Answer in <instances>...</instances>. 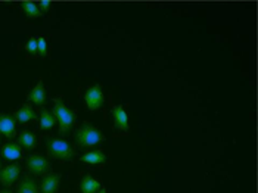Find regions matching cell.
Wrapping results in <instances>:
<instances>
[{
    "label": "cell",
    "instance_id": "10",
    "mask_svg": "<svg viewBox=\"0 0 258 193\" xmlns=\"http://www.w3.org/2000/svg\"><path fill=\"white\" fill-rule=\"evenodd\" d=\"M0 155L5 159H8V161H18L21 158V155H22V149H21V146L18 143L12 142V143H6V145L2 146Z\"/></svg>",
    "mask_w": 258,
    "mask_h": 193
},
{
    "label": "cell",
    "instance_id": "5",
    "mask_svg": "<svg viewBox=\"0 0 258 193\" xmlns=\"http://www.w3.org/2000/svg\"><path fill=\"white\" fill-rule=\"evenodd\" d=\"M25 165L30 173L36 174V175L49 173L50 170V162L43 155H30L25 161Z\"/></svg>",
    "mask_w": 258,
    "mask_h": 193
},
{
    "label": "cell",
    "instance_id": "21",
    "mask_svg": "<svg viewBox=\"0 0 258 193\" xmlns=\"http://www.w3.org/2000/svg\"><path fill=\"white\" fill-rule=\"evenodd\" d=\"M50 5H52V3H50L49 0H41V2H39V3H37L40 12H47V11L50 9Z\"/></svg>",
    "mask_w": 258,
    "mask_h": 193
},
{
    "label": "cell",
    "instance_id": "1",
    "mask_svg": "<svg viewBox=\"0 0 258 193\" xmlns=\"http://www.w3.org/2000/svg\"><path fill=\"white\" fill-rule=\"evenodd\" d=\"M52 114L55 116V119L59 124V133L60 135H68L76 122V112L73 109H70L60 97L53 99V109Z\"/></svg>",
    "mask_w": 258,
    "mask_h": 193
},
{
    "label": "cell",
    "instance_id": "13",
    "mask_svg": "<svg viewBox=\"0 0 258 193\" xmlns=\"http://www.w3.org/2000/svg\"><path fill=\"white\" fill-rule=\"evenodd\" d=\"M28 100L31 103L39 105V106H41L46 102V89H44V83L41 80L31 89V92L28 93Z\"/></svg>",
    "mask_w": 258,
    "mask_h": 193
},
{
    "label": "cell",
    "instance_id": "18",
    "mask_svg": "<svg viewBox=\"0 0 258 193\" xmlns=\"http://www.w3.org/2000/svg\"><path fill=\"white\" fill-rule=\"evenodd\" d=\"M56 119L52 112H49L47 109H41L40 111V130H50L55 125Z\"/></svg>",
    "mask_w": 258,
    "mask_h": 193
},
{
    "label": "cell",
    "instance_id": "2",
    "mask_svg": "<svg viewBox=\"0 0 258 193\" xmlns=\"http://www.w3.org/2000/svg\"><path fill=\"white\" fill-rule=\"evenodd\" d=\"M46 149H47V154L52 158L60 159V161H71L76 155L73 146L67 140H62L58 137L46 139Z\"/></svg>",
    "mask_w": 258,
    "mask_h": 193
},
{
    "label": "cell",
    "instance_id": "7",
    "mask_svg": "<svg viewBox=\"0 0 258 193\" xmlns=\"http://www.w3.org/2000/svg\"><path fill=\"white\" fill-rule=\"evenodd\" d=\"M0 135L12 139L17 135V119L11 114H0Z\"/></svg>",
    "mask_w": 258,
    "mask_h": 193
},
{
    "label": "cell",
    "instance_id": "15",
    "mask_svg": "<svg viewBox=\"0 0 258 193\" xmlns=\"http://www.w3.org/2000/svg\"><path fill=\"white\" fill-rule=\"evenodd\" d=\"M81 162H86V164H92V165H98V164H103L106 161V155L103 154L100 149H95V151H90L87 154L81 155Z\"/></svg>",
    "mask_w": 258,
    "mask_h": 193
},
{
    "label": "cell",
    "instance_id": "6",
    "mask_svg": "<svg viewBox=\"0 0 258 193\" xmlns=\"http://www.w3.org/2000/svg\"><path fill=\"white\" fill-rule=\"evenodd\" d=\"M21 165L20 164H12L5 168H0V183L6 187H11L20 177Z\"/></svg>",
    "mask_w": 258,
    "mask_h": 193
},
{
    "label": "cell",
    "instance_id": "9",
    "mask_svg": "<svg viewBox=\"0 0 258 193\" xmlns=\"http://www.w3.org/2000/svg\"><path fill=\"white\" fill-rule=\"evenodd\" d=\"M112 118H114L115 128L122 130V132H127L128 130V115L124 111V106L122 105H115L112 108Z\"/></svg>",
    "mask_w": 258,
    "mask_h": 193
},
{
    "label": "cell",
    "instance_id": "11",
    "mask_svg": "<svg viewBox=\"0 0 258 193\" xmlns=\"http://www.w3.org/2000/svg\"><path fill=\"white\" fill-rule=\"evenodd\" d=\"M100 181L96 180L93 175L90 174H86L83 178H81V183H80V190L81 193H98L100 190Z\"/></svg>",
    "mask_w": 258,
    "mask_h": 193
},
{
    "label": "cell",
    "instance_id": "4",
    "mask_svg": "<svg viewBox=\"0 0 258 193\" xmlns=\"http://www.w3.org/2000/svg\"><path fill=\"white\" fill-rule=\"evenodd\" d=\"M84 102H86L87 109L92 111V112L98 111L100 106L105 103V96H103V92H102V87L99 84H93L86 90Z\"/></svg>",
    "mask_w": 258,
    "mask_h": 193
},
{
    "label": "cell",
    "instance_id": "16",
    "mask_svg": "<svg viewBox=\"0 0 258 193\" xmlns=\"http://www.w3.org/2000/svg\"><path fill=\"white\" fill-rule=\"evenodd\" d=\"M17 193H40V187L37 186L36 180H33L30 175H25L18 184Z\"/></svg>",
    "mask_w": 258,
    "mask_h": 193
},
{
    "label": "cell",
    "instance_id": "17",
    "mask_svg": "<svg viewBox=\"0 0 258 193\" xmlns=\"http://www.w3.org/2000/svg\"><path fill=\"white\" fill-rule=\"evenodd\" d=\"M21 8H22L24 14L27 15V18L36 20V18H40V17H41V12H40L39 6H37V3H34V2L24 0V2L21 3Z\"/></svg>",
    "mask_w": 258,
    "mask_h": 193
},
{
    "label": "cell",
    "instance_id": "14",
    "mask_svg": "<svg viewBox=\"0 0 258 193\" xmlns=\"http://www.w3.org/2000/svg\"><path fill=\"white\" fill-rule=\"evenodd\" d=\"M18 145L27 151H31L37 146V137L30 130H22L18 137Z\"/></svg>",
    "mask_w": 258,
    "mask_h": 193
},
{
    "label": "cell",
    "instance_id": "24",
    "mask_svg": "<svg viewBox=\"0 0 258 193\" xmlns=\"http://www.w3.org/2000/svg\"><path fill=\"white\" fill-rule=\"evenodd\" d=\"M0 168H2V162H0Z\"/></svg>",
    "mask_w": 258,
    "mask_h": 193
},
{
    "label": "cell",
    "instance_id": "20",
    "mask_svg": "<svg viewBox=\"0 0 258 193\" xmlns=\"http://www.w3.org/2000/svg\"><path fill=\"white\" fill-rule=\"evenodd\" d=\"M37 53L40 56H46L47 55V40L44 37L37 39Z\"/></svg>",
    "mask_w": 258,
    "mask_h": 193
},
{
    "label": "cell",
    "instance_id": "12",
    "mask_svg": "<svg viewBox=\"0 0 258 193\" xmlns=\"http://www.w3.org/2000/svg\"><path fill=\"white\" fill-rule=\"evenodd\" d=\"M14 116H15V119H17L18 122L25 124V122H30V121L36 119V118H37V114H36V111L33 109L31 103H25V105H22L20 109L14 114Z\"/></svg>",
    "mask_w": 258,
    "mask_h": 193
},
{
    "label": "cell",
    "instance_id": "22",
    "mask_svg": "<svg viewBox=\"0 0 258 193\" xmlns=\"http://www.w3.org/2000/svg\"><path fill=\"white\" fill-rule=\"evenodd\" d=\"M98 193H106V189L105 187H100V190Z\"/></svg>",
    "mask_w": 258,
    "mask_h": 193
},
{
    "label": "cell",
    "instance_id": "19",
    "mask_svg": "<svg viewBox=\"0 0 258 193\" xmlns=\"http://www.w3.org/2000/svg\"><path fill=\"white\" fill-rule=\"evenodd\" d=\"M25 50L30 55H37V39L36 37H30V40L25 44Z\"/></svg>",
    "mask_w": 258,
    "mask_h": 193
},
{
    "label": "cell",
    "instance_id": "23",
    "mask_svg": "<svg viewBox=\"0 0 258 193\" xmlns=\"http://www.w3.org/2000/svg\"><path fill=\"white\" fill-rule=\"evenodd\" d=\"M0 193H12L9 189H5V190H0Z\"/></svg>",
    "mask_w": 258,
    "mask_h": 193
},
{
    "label": "cell",
    "instance_id": "8",
    "mask_svg": "<svg viewBox=\"0 0 258 193\" xmlns=\"http://www.w3.org/2000/svg\"><path fill=\"white\" fill-rule=\"evenodd\" d=\"M60 174L50 173L47 174L43 181H41V186H40V193H56L59 189L60 184Z\"/></svg>",
    "mask_w": 258,
    "mask_h": 193
},
{
    "label": "cell",
    "instance_id": "3",
    "mask_svg": "<svg viewBox=\"0 0 258 193\" xmlns=\"http://www.w3.org/2000/svg\"><path fill=\"white\" fill-rule=\"evenodd\" d=\"M76 142L80 148H93L99 145L100 142H103V135L100 130L95 128L89 122H86L79 128L76 135Z\"/></svg>",
    "mask_w": 258,
    "mask_h": 193
}]
</instances>
